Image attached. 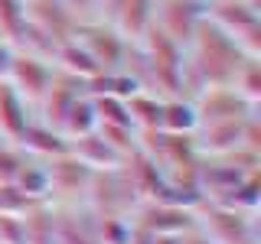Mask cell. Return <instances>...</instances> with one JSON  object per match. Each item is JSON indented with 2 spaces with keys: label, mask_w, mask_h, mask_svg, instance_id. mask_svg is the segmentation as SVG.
I'll return each mask as SVG.
<instances>
[{
  "label": "cell",
  "mask_w": 261,
  "mask_h": 244,
  "mask_svg": "<svg viewBox=\"0 0 261 244\" xmlns=\"http://www.w3.org/2000/svg\"><path fill=\"white\" fill-rule=\"evenodd\" d=\"M248 62V55L228 39L216 23L202 20L196 36L186 46V85L202 88H232L239 69Z\"/></svg>",
  "instance_id": "obj_1"
},
{
  "label": "cell",
  "mask_w": 261,
  "mask_h": 244,
  "mask_svg": "<svg viewBox=\"0 0 261 244\" xmlns=\"http://www.w3.org/2000/svg\"><path fill=\"white\" fill-rule=\"evenodd\" d=\"M144 46V55H147V65H150V75H153V85L160 92H167L170 98L179 95L186 85V49L173 43L167 33H160L157 26H150L141 39Z\"/></svg>",
  "instance_id": "obj_2"
},
{
  "label": "cell",
  "mask_w": 261,
  "mask_h": 244,
  "mask_svg": "<svg viewBox=\"0 0 261 244\" xmlns=\"http://www.w3.org/2000/svg\"><path fill=\"white\" fill-rule=\"evenodd\" d=\"M206 20L216 23L235 46L242 49L248 59L261 55V13L258 0H225V4H212L206 10Z\"/></svg>",
  "instance_id": "obj_3"
},
{
  "label": "cell",
  "mask_w": 261,
  "mask_h": 244,
  "mask_svg": "<svg viewBox=\"0 0 261 244\" xmlns=\"http://www.w3.org/2000/svg\"><path fill=\"white\" fill-rule=\"evenodd\" d=\"M196 228L212 244H258L255 215L228 208L222 202H199L196 205Z\"/></svg>",
  "instance_id": "obj_4"
},
{
  "label": "cell",
  "mask_w": 261,
  "mask_h": 244,
  "mask_svg": "<svg viewBox=\"0 0 261 244\" xmlns=\"http://www.w3.org/2000/svg\"><path fill=\"white\" fill-rule=\"evenodd\" d=\"M206 10H209L206 0H157L153 26L186 49L199 29V23L206 20Z\"/></svg>",
  "instance_id": "obj_5"
},
{
  "label": "cell",
  "mask_w": 261,
  "mask_h": 244,
  "mask_svg": "<svg viewBox=\"0 0 261 244\" xmlns=\"http://www.w3.org/2000/svg\"><path fill=\"white\" fill-rule=\"evenodd\" d=\"M53 78H56V72H53V62H49V59L33 55V52H23V49L13 52L7 81L16 88V95H20L27 104H36V108H39V101L46 98Z\"/></svg>",
  "instance_id": "obj_6"
},
{
  "label": "cell",
  "mask_w": 261,
  "mask_h": 244,
  "mask_svg": "<svg viewBox=\"0 0 261 244\" xmlns=\"http://www.w3.org/2000/svg\"><path fill=\"white\" fill-rule=\"evenodd\" d=\"M72 39L82 43L88 55L95 59V65L101 72H111V69H124V52H127V43L114 33L108 23H95V20H85L79 23L75 33H72Z\"/></svg>",
  "instance_id": "obj_7"
},
{
  "label": "cell",
  "mask_w": 261,
  "mask_h": 244,
  "mask_svg": "<svg viewBox=\"0 0 261 244\" xmlns=\"http://www.w3.org/2000/svg\"><path fill=\"white\" fill-rule=\"evenodd\" d=\"M196 114H199V124H216V120H245L255 114L245 98L235 88H202L193 98Z\"/></svg>",
  "instance_id": "obj_8"
},
{
  "label": "cell",
  "mask_w": 261,
  "mask_h": 244,
  "mask_svg": "<svg viewBox=\"0 0 261 244\" xmlns=\"http://www.w3.org/2000/svg\"><path fill=\"white\" fill-rule=\"evenodd\" d=\"M27 20L43 33V36L53 39L56 46L69 43L75 26H79V20L72 16V10L62 0H27Z\"/></svg>",
  "instance_id": "obj_9"
},
{
  "label": "cell",
  "mask_w": 261,
  "mask_h": 244,
  "mask_svg": "<svg viewBox=\"0 0 261 244\" xmlns=\"http://www.w3.org/2000/svg\"><path fill=\"white\" fill-rule=\"evenodd\" d=\"M153 10H157V0H118L108 13V26L124 43H141L144 33L153 26Z\"/></svg>",
  "instance_id": "obj_10"
},
{
  "label": "cell",
  "mask_w": 261,
  "mask_h": 244,
  "mask_svg": "<svg viewBox=\"0 0 261 244\" xmlns=\"http://www.w3.org/2000/svg\"><path fill=\"white\" fill-rule=\"evenodd\" d=\"M245 137V120H216V124H199L193 134L196 153H209V157H228V153L242 150Z\"/></svg>",
  "instance_id": "obj_11"
},
{
  "label": "cell",
  "mask_w": 261,
  "mask_h": 244,
  "mask_svg": "<svg viewBox=\"0 0 261 244\" xmlns=\"http://www.w3.org/2000/svg\"><path fill=\"white\" fill-rule=\"evenodd\" d=\"M69 153L95 176L98 173H118V169L127 166V160L121 157L114 146L105 143L101 137H98V130L88 134V137H79V140H69Z\"/></svg>",
  "instance_id": "obj_12"
},
{
  "label": "cell",
  "mask_w": 261,
  "mask_h": 244,
  "mask_svg": "<svg viewBox=\"0 0 261 244\" xmlns=\"http://www.w3.org/2000/svg\"><path fill=\"white\" fill-rule=\"evenodd\" d=\"M33 124L30 104L16 95V88L10 81H0V137L7 146H20L27 127Z\"/></svg>",
  "instance_id": "obj_13"
},
{
  "label": "cell",
  "mask_w": 261,
  "mask_h": 244,
  "mask_svg": "<svg viewBox=\"0 0 261 244\" xmlns=\"http://www.w3.org/2000/svg\"><path fill=\"white\" fill-rule=\"evenodd\" d=\"M82 92H85V81H82V78L56 75V78H53V85H49V92H46V98L39 101V111H43V124H49V127L59 130V127H62V120H65V114H69V108H72V101H75Z\"/></svg>",
  "instance_id": "obj_14"
},
{
  "label": "cell",
  "mask_w": 261,
  "mask_h": 244,
  "mask_svg": "<svg viewBox=\"0 0 261 244\" xmlns=\"http://www.w3.org/2000/svg\"><path fill=\"white\" fill-rule=\"evenodd\" d=\"M160 130L163 134H176V137H193L199 130V114H196L193 98L173 95L160 101Z\"/></svg>",
  "instance_id": "obj_15"
},
{
  "label": "cell",
  "mask_w": 261,
  "mask_h": 244,
  "mask_svg": "<svg viewBox=\"0 0 261 244\" xmlns=\"http://www.w3.org/2000/svg\"><path fill=\"white\" fill-rule=\"evenodd\" d=\"M20 146L33 157H43V160H56V157H65L69 153V137L62 134V130L43 124V120H33L27 127V134H23Z\"/></svg>",
  "instance_id": "obj_16"
},
{
  "label": "cell",
  "mask_w": 261,
  "mask_h": 244,
  "mask_svg": "<svg viewBox=\"0 0 261 244\" xmlns=\"http://www.w3.org/2000/svg\"><path fill=\"white\" fill-rule=\"evenodd\" d=\"M49 169V182H53V192H85L88 182H92L95 173H88L82 163L72 157V153H65V157H56L46 163Z\"/></svg>",
  "instance_id": "obj_17"
},
{
  "label": "cell",
  "mask_w": 261,
  "mask_h": 244,
  "mask_svg": "<svg viewBox=\"0 0 261 244\" xmlns=\"http://www.w3.org/2000/svg\"><path fill=\"white\" fill-rule=\"evenodd\" d=\"M10 182L20 189L23 195H30L33 202H46L49 195H53V182H49V169L43 163L36 160H20V166H16V173L10 176Z\"/></svg>",
  "instance_id": "obj_18"
},
{
  "label": "cell",
  "mask_w": 261,
  "mask_h": 244,
  "mask_svg": "<svg viewBox=\"0 0 261 244\" xmlns=\"http://www.w3.org/2000/svg\"><path fill=\"white\" fill-rule=\"evenodd\" d=\"M59 130L69 137V140H79V137H88V134H95V130H98L95 98L88 95V92H82L75 101H72V108H69V114H65V120H62Z\"/></svg>",
  "instance_id": "obj_19"
},
{
  "label": "cell",
  "mask_w": 261,
  "mask_h": 244,
  "mask_svg": "<svg viewBox=\"0 0 261 244\" xmlns=\"http://www.w3.org/2000/svg\"><path fill=\"white\" fill-rule=\"evenodd\" d=\"M53 62L62 69V75H72V78H82V81H88V78H95L98 72V65L95 59L82 49V43H75V39H69V43H62L59 49H56V55H53Z\"/></svg>",
  "instance_id": "obj_20"
},
{
  "label": "cell",
  "mask_w": 261,
  "mask_h": 244,
  "mask_svg": "<svg viewBox=\"0 0 261 244\" xmlns=\"http://www.w3.org/2000/svg\"><path fill=\"white\" fill-rule=\"evenodd\" d=\"M160 95L153 92H137L127 98V111H130V124H134L137 134H150V130H160Z\"/></svg>",
  "instance_id": "obj_21"
},
{
  "label": "cell",
  "mask_w": 261,
  "mask_h": 244,
  "mask_svg": "<svg viewBox=\"0 0 261 244\" xmlns=\"http://www.w3.org/2000/svg\"><path fill=\"white\" fill-rule=\"evenodd\" d=\"M23 222H27L30 244H56V222H59V218L46 208V202H39V205H33L30 211H23Z\"/></svg>",
  "instance_id": "obj_22"
},
{
  "label": "cell",
  "mask_w": 261,
  "mask_h": 244,
  "mask_svg": "<svg viewBox=\"0 0 261 244\" xmlns=\"http://www.w3.org/2000/svg\"><path fill=\"white\" fill-rule=\"evenodd\" d=\"M23 29H27V0H0V39L16 46Z\"/></svg>",
  "instance_id": "obj_23"
},
{
  "label": "cell",
  "mask_w": 261,
  "mask_h": 244,
  "mask_svg": "<svg viewBox=\"0 0 261 244\" xmlns=\"http://www.w3.org/2000/svg\"><path fill=\"white\" fill-rule=\"evenodd\" d=\"M98 244H137V228L134 218L127 215H101L98 225Z\"/></svg>",
  "instance_id": "obj_24"
},
{
  "label": "cell",
  "mask_w": 261,
  "mask_h": 244,
  "mask_svg": "<svg viewBox=\"0 0 261 244\" xmlns=\"http://www.w3.org/2000/svg\"><path fill=\"white\" fill-rule=\"evenodd\" d=\"M95 98V111H98V124L108 127H134L130 124V111L124 98H111V95H92Z\"/></svg>",
  "instance_id": "obj_25"
},
{
  "label": "cell",
  "mask_w": 261,
  "mask_h": 244,
  "mask_svg": "<svg viewBox=\"0 0 261 244\" xmlns=\"http://www.w3.org/2000/svg\"><path fill=\"white\" fill-rule=\"evenodd\" d=\"M232 88L251 104V108H258V101H261V65H258V59H248L242 65L235 81H232Z\"/></svg>",
  "instance_id": "obj_26"
},
{
  "label": "cell",
  "mask_w": 261,
  "mask_h": 244,
  "mask_svg": "<svg viewBox=\"0 0 261 244\" xmlns=\"http://www.w3.org/2000/svg\"><path fill=\"white\" fill-rule=\"evenodd\" d=\"M33 205H39V202H33L30 195H23L10 179H0V215H23V211H30Z\"/></svg>",
  "instance_id": "obj_27"
},
{
  "label": "cell",
  "mask_w": 261,
  "mask_h": 244,
  "mask_svg": "<svg viewBox=\"0 0 261 244\" xmlns=\"http://www.w3.org/2000/svg\"><path fill=\"white\" fill-rule=\"evenodd\" d=\"M56 244H98V238L85 228H79L72 218H59L56 222Z\"/></svg>",
  "instance_id": "obj_28"
},
{
  "label": "cell",
  "mask_w": 261,
  "mask_h": 244,
  "mask_svg": "<svg viewBox=\"0 0 261 244\" xmlns=\"http://www.w3.org/2000/svg\"><path fill=\"white\" fill-rule=\"evenodd\" d=\"M0 244H30L23 215H0Z\"/></svg>",
  "instance_id": "obj_29"
},
{
  "label": "cell",
  "mask_w": 261,
  "mask_h": 244,
  "mask_svg": "<svg viewBox=\"0 0 261 244\" xmlns=\"http://www.w3.org/2000/svg\"><path fill=\"white\" fill-rule=\"evenodd\" d=\"M62 4L72 10V16H75L79 23H85V13L98 10V0H62Z\"/></svg>",
  "instance_id": "obj_30"
},
{
  "label": "cell",
  "mask_w": 261,
  "mask_h": 244,
  "mask_svg": "<svg viewBox=\"0 0 261 244\" xmlns=\"http://www.w3.org/2000/svg\"><path fill=\"white\" fill-rule=\"evenodd\" d=\"M13 52H16V46H10L7 39H0V81H7V75H10Z\"/></svg>",
  "instance_id": "obj_31"
},
{
  "label": "cell",
  "mask_w": 261,
  "mask_h": 244,
  "mask_svg": "<svg viewBox=\"0 0 261 244\" xmlns=\"http://www.w3.org/2000/svg\"><path fill=\"white\" fill-rule=\"evenodd\" d=\"M179 244H212L206 234L199 231V228H190V231H183L179 234Z\"/></svg>",
  "instance_id": "obj_32"
},
{
  "label": "cell",
  "mask_w": 261,
  "mask_h": 244,
  "mask_svg": "<svg viewBox=\"0 0 261 244\" xmlns=\"http://www.w3.org/2000/svg\"><path fill=\"white\" fill-rule=\"evenodd\" d=\"M212 4H225V0H206V7H212Z\"/></svg>",
  "instance_id": "obj_33"
},
{
  "label": "cell",
  "mask_w": 261,
  "mask_h": 244,
  "mask_svg": "<svg viewBox=\"0 0 261 244\" xmlns=\"http://www.w3.org/2000/svg\"><path fill=\"white\" fill-rule=\"evenodd\" d=\"M0 146H7V143H4V137H0Z\"/></svg>",
  "instance_id": "obj_34"
}]
</instances>
